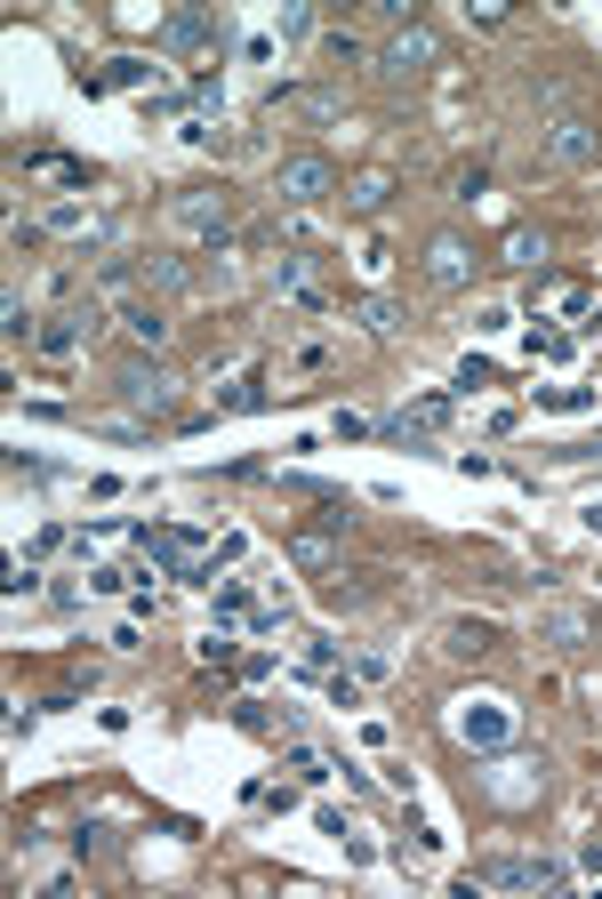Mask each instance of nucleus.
Segmentation results:
<instances>
[{
  "label": "nucleus",
  "mask_w": 602,
  "mask_h": 899,
  "mask_svg": "<svg viewBox=\"0 0 602 899\" xmlns=\"http://www.w3.org/2000/svg\"><path fill=\"white\" fill-rule=\"evenodd\" d=\"M450 731L475 747V755H498V747H514L522 715H514L507 699H458V707H450Z\"/></svg>",
  "instance_id": "nucleus-1"
},
{
  "label": "nucleus",
  "mask_w": 602,
  "mask_h": 899,
  "mask_svg": "<svg viewBox=\"0 0 602 899\" xmlns=\"http://www.w3.org/2000/svg\"><path fill=\"white\" fill-rule=\"evenodd\" d=\"M113 394H121L129 410H153V418H161V410H177L185 377H177V370H161V362H129V370L113 377Z\"/></svg>",
  "instance_id": "nucleus-2"
},
{
  "label": "nucleus",
  "mask_w": 602,
  "mask_h": 899,
  "mask_svg": "<svg viewBox=\"0 0 602 899\" xmlns=\"http://www.w3.org/2000/svg\"><path fill=\"white\" fill-rule=\"evenodd\" d=\"M475 883L482 891H554L562 868H554V859H530V851H507V859H482Z\"/></svg>",
  "instance_id": "nucleus-3"
},
{
  "label": "nucleus",
  "mask_w": 602,
  "mask_h": 899,
  "mask_svg": "<svg viewBox=\"0 0 602 899\" xmlns=\"http://www.w3.org/2000/svg\"><path fill=\"white\" fill-rule=\"evenodd\" d=\"M475 241H466V233H433L426 241V282L433 290H466V282H475Z\"/></svg>",
  "instance_id": "nucleus-4"
},
{
  "label": "nucleus",
  "mask_w": 602,
  "mask_h": 899,
  "mask_svg": "<svg viewBox=\"0 0 602 899\" xmlns=\"http://www.w3.org/2000/svg\"><path fill=\"white\" fill-rule=\"evenodd\" d=\"M274 193L282 201H322V193H338V169H329V153H289L274 169Z\"/></svg>",
  "instance_id": "nucleus-5"
},
{
  "label": "nucleus",
  "mask_w": 602,
  "mask_h": 899,
  "mask_svg": "<svg viewBox=\"0 0 602 899\" xmlns=\"http://www.w3.org/2000/svg\"><path fill=\"white\" fill-rule=\"evenodd\" d=\"M96 322H105V314H96V305H73V314H49L32 345H41L49 362H64V354H81V345L96 337Z\"/></svg>",
  "instance_id": "nucleus-6"
},
{
  "label": "nucleus",
  "mask_w": 602,
  "mask_h": 899,
  "mask_svg": "<svg viewBox=\"0 0 602 899\" xmlns=\"http://www.w3.org/2000/svg\"><path fill=\"white\" fill-rule=\"evenodd\" d=\"M530 627H539V643H554V650H586V643H594V618H586L579 603H547Z\"/></svg>",
  "instance_id": "nucleus-7"
},
{
  "label": "nucleus",
  "mask_w": 602,
  "mask_h": 899,
  "mask_svg": "<svg viewBox=\"0 0 602 899\" xmlns=\"http://www.w3.org/2000/svg\"><path fill=\"white\" fill-rule=\"evenodd\" d=\"M170 218H177L185 233H201L210 250H217L225 225H233V218H225V193H177V201H170Z\"/></svg>",
  "instance_id": "nucleus-8"
},
{
  "label": "nucleus",
  "mask_w": 602,
  "mask_h": 899,
  "mask_svg": "<svg viewBox=\"0 0 602 899\" xmlns=\"http://www.w3.org/2000/svg\"><path fill=\"white\" fill-rule=\"evenodd\" d=\"M442 426H450V394H426V402H410V410H394V418H386L394 442H433Z\"/></svg>",
  "instance_id": "nucleus-9"
},
{
  "label": "nucleus",
  "mask_w": 602,
  "mask_h": 899,
  "mask_svg": "<svg viewBox=\"0 0 602 899\" xmlns=\"http://www.w3.org/2000/svg\"><path fill=\"white\" fill-rule=\"evenodd\" d=\"M539 145H547V161H562V169H579V161H594V129L586 121H571V113H562L547 137H539Z\"/></svg>",
  "instance_id": "nucleus-10"
},
{
  "label": "nucleus",
  "mask_w": 602,
  "mask_h": 899,
  "mask_svg": "<svg viewBox=\"0 0 602 899\" xmlns=\"http://www.w3.org/2000/svg\"><path fill=\"white\" fill-rule=\"evenodd\" d=\"M418 64H433V32H394L386 41V57H378V73H418Z\"/></svg>",
  "instance_id": "nucleus-11"
},
{
  "label": "nucleus",
  "mask_w": 602,
  "mask_h": 899,
  "mask_svg": "<svg viewBox=\"0 0 602 899\" xmlns=\"http://www.w3.org/2000/svg\"><path fill=\"white\" fill-rule=\"evenodd\" d=\"M121 337H129V345H161V337H170V314L145 305V297H129V305H121Z\"/></svg>",
  "instance_id": "nucleus-12"
},
{
  "label": "nucleus",
  "mask_w": 602,
  "mask_h": 899,
  "mask_svg": "<svg viewBox=\"0 0 602 899\" xmlns=\"http://www.w3.org/2000/svg\"><path fill=\"white\" fill-rule=\"evenodd\" d=\"M490 643H498L490 618H450V627H442V650H450V659H482Z\"/></svg>",
  "instance_id": "nucleus-13"
},
{
  "label": "nucleus",
  "mask_w": 602,
  "mask_h": 899,
  "mask_svg": "<svg viewBox=\"0 0 602 899\" xmlns=\"http://www.w3.org/2000/svg\"><path fill=\"white\" fill-rule=\"evenodd\" d=\"M201 41H210V17H201V9H185V17L161 24V49H170V57H193Z\"/></svg>",
  "instance_id": "nucleus-14"
},
{
  "label": "nucleus",
  "mask_w": 602,
  "mask_h": 899,
  "mask_svg": "<svg viewBox=\"0 0 602 899\" xmlns=\"http://www.w3.org/2000/svg\"><path fill=\"white\" fill-rule=\"evenodd\" d=\"M386 201H394V178H386V169H370V178L346 185V210H354V218H378Z\"/></svg>",
  "instance_id": "nucleus-15"
},
{
  "label": "nucleus",
  "mask_w": 602,
  "mask_h": 899,
  "mask_svg": "<svg viewBox=\"0 0 602 899\" xmlns=\"http://www.w3.org/2000/svg\"><path fill=\"white\" fill-rule=\"evenodd\" d=\"M49 233H64V241L89 233V241H96V233H105V218H96L89 201H57V210H49Z\"/></svg>",
  "instance_id": "nucleus-16"
},
{
  "label": "nucleus",
  "mask_w": 602,
  "mask_h": 899,
  "mask_svg": "<svg viewBox=\"0 0 602 899\" xmlns=\"http://www.w3.org/2000/svg\"><path fill=\"white\" fill-rule=\"evenodd\" d=\"M265 290H274V297H306V257L282 250L274 265H265Z\"/></svg>",
  "instance_id": "nucleus-17"
},
{
  "label": "nucleus",
  "mask_w": 602,
  "mask_h": 899,
  "mask_svg": "<svg viewBox=\"0 0 602 899\" xmlns=\"http://www.w3.org/2000/svg\"><path fill=\"white\" fill-rule=\"evenodd\" d=\"M145 282H153V290H170V297H177V290H193V282H201V273H193L185 257H145Z\"/></svg>",
  "instance_id": "nucleus-18"
},
{
  "label": "nucleus",
  "mask_w": 602,
  "mask_h": 899,
  "mask_svg": "<svg viewBox=\"0 0 602 899\" xmlns=\"http://www.w3.org/2000/svg\"><path fill=\"white\" fill-rule=\"evenodd\" d=\"M530 305H547V314H586V290H579V282H539V290H530Z\"/></svg>",
  "instance_id": "nucleus-19"
},
{
  "label": "nucleus",
  "mask_w": 602,
  "mask_h": 899,
  "mask_svg": "<svg viewBox=\"0 0 602 899\" xmlns=\"http://www.w3.org/2000/svg\"><path fill=\"white\" fill-rule=\"evenodd\" d=\"M289 105L306 113V121H338V113H346V89H297Z\"/></svg>",
  "instance_id": "nucleus-20"
},
{
  "label": "nucleus",
  "mask_w": 602,
  "mask_h": 899,
  "mask_svg": "<svg viewBox=\"0 0 602 899\" xmlns=\"http://www.w3.org/2000/svg\"><path fill=\"white\" fill-rule=\"evenodd\" d=\"M289 555H297V570H329V563H338V538H329V531H306Z\"/></svg>",
  "instance_id": "nucleus-21"
},
{
  "label": "nucleus",
  "mask_w": 602,
  "mask_h": 899,
  "mask_svg": "<svg viewBox=\"0 0 602 899\" xmlns=\"http://www.w3.org/2000/svg\"><path fill=\"white\" fill-rule=\"evenodd\" d=\"M129 282H145V265H129V257H105V265H96V290H105V297H129Z\"/></svg>",
  "instance_id": "nucleus-22"
},
{
  "label": "nucleus",
  "mask_w": 602,
  "mask_h": 899,
  "mask_svg": "<svg viewBox=\"0 0 602 899\" xmlns=\"http://www.w3.org/2000/svg\"><path fill=\"white\" fill-rule=\"evenodd\" d=\"M105 81H113V89H145V81H153V64H145V57H113V64H105Z\"/></svg>",
  "instance_id": "nucleus-23"
},
{
  "label": "nucleus",
  "mask_w": 602,
  "mask_h": 899,
  "mask_svg": "<svg viewBox=\"0 0 602 899\" xmlns=\"http://www.w3.org/2000/svg\"><path fill=\"white\" fill-rule=\"evenodd\" d=\"M361 322H370L378 337H394V330H401V305H394V297H361Z\"/></svg>",
  "instance_id": "nucleus-24"
},
{
  "label": "nucleus",
  "mask_w": 602,
  "mask_h": 899,
  "mask_svg": "<svg viewBox=\"0 0 602 899\" xmlns=\"http://www.w3.org/2000/svg\"><path fill=\"white\" fill-rule=\"evenodd\" d=\"M217 410H265V377H242V386H225Z\"/></svg>",
  "instance_id": "nucleus-25"
},
{
  "label": "nucleus",
  "mask_w": 602,
  "mask_h": 899,
  "mask_svg": "<svg viewBox=\"0 0 602 899\" xmlns=\"http://www.w3.org/2000/svg\"><path fill=\"white\" fill-rule=\"evenodd\" d=\"M32 178H49V185H81V161H64V153H41V161H32Z\"/></svg>",
  "instance_id": "nucleus-26"
},
{
  "label": "nucleus",
  "mask_w": 602,
  "mask_h": 899,
  "mask_svg": "<svg viewBox=\"0 0 602 899\" xmlns=\"http://www.w3.org/2000/svg\"><path fill=\"white\" fill-rule=\"evenodd\" d=\"M177 129H185V145H201V153H217V145H225V137H217V129H210V121H201V113H185V121H177Z\"/></svg>",
  "instance_id": "nucleus-27"
},
{
  "label": "nucleus",
  "mask_w": 602,
  "mask_h": 899,
  "mask_svg": "<svg viewBox=\"0 0 602 899\" xmlns=\"http://www.w3.org/2000/svg\"><path fill=\"white\" fill-rule=\"evenodd\" d=\"M507 257H514V265H539L547 241H539V233H507Z\"/></svg>",
  "instance_id": "nucleus-28"
},
{
  "label": "nucleus",
  "mask_w": 602,
  "mask_h": 899,
  "mask_svg": "<svg viewBox=\"0 0 602 899\" xmlns=\"http://www.w3.org/2000/svg\"><path fill=\"white\" fill-rule=\"evenodd\" d=\"M289 771H297V779H314V787L329 779V764H322V755H314V747H289Z\"/></svg>",
  "instance_id": "nucleus-29"
},
{
  "label": "nucleus",
  "mask_w": 602,
  "mask_h": 899,
  "mask_svg": "<svg viewBox=\"0 0 602 899\" xmlns=\"http://www.w3.org/2000/svg\"><path fill=\"white\" fill-rule=\"evenodd\" d=\"M217 610H225V618L249 610V586H242V578H217Z\"/></svg>",
  "instance_id": "nucleus-30"
},
{
  "label": "nucleus",
  "mask_w": 602,
  "mask_h": 899,
  "mask_svg": "<svg viewBox=\"0 0 602 899\" xmlns=\"http://www.w3.org/2000/svg\"><path fill=\"white\" fill-rule=\"evenodd\" d=\"M539 402H547V410H586L594 394H586V386H554V394H539Z\"/></svg>",
  "instance_id": "nucleus-31"
}]
</instances>
